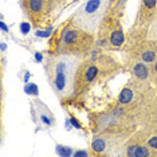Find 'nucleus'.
<instances>
[{
  "mask_svg": "<svg viewBox=\"0 0 157 157\" xmlns=\"http://www.w3.org/2000/svg\"><path fill=\"white\" fill-rule=\"evenodd\" d=\"M105 10V0H89L78 11L77 22L82 27H97Z\"/></svg>",
  "mask_w": 157,
  "mask_h": 157,
  "instance_id": "1",
  "label": "nucleus"
},
{
  "mask_svg": "<svg viewBox=\"0 0 157 157\" xmlns=\"http://www.w3.org/2000/svg\"><path fill=\"white\" fill-rule=\"evenodd\" d=\"M73 75V62L70 58L63 56L55 65V78L54 85L59 93H65L67 85L70 83V78Z\"/></svg>",
  "mask_w": 157,
  "mask_h": 157,
  "instance_id": "2",
  "label": "nucleus"
},
{
  "mask_svg": "<svg viewBox=\"0 0 157 157\" xmlns=\"http://www.w3.org/2000/svg\"><path fill=\"white\" fill-rule=\"evenodd\" d=\"M128 155L132 157H146L149 156V151L144 146L140 145H133L130 148H128Z\"/></svg>",
  "mask_w": 157,
  "mask_h": 157,
  "instance_id": "3",
  "label": "nucleus"
},
{
  "mask_svg": "<svg viewBox=\"0 0 157 157\" xmlns=\"http://www.w3.org/2000/svg\"><path fill=\"white\" fill-rule=\"evenodd\" d=\"M77 38H78L77 30H67L65 31V34L62 36V42H63V44H71L77 40Z\"/></svg>",
  "mask_w": 157,
  "mask_h": 157,
  "instance_id": "4",
  "label": "nucleus"
},
{
  "mask_svg": "<svg viewBox=\"0 0 157 157\" xmlns=\"http://www.w3.org/2000/svg\"><path fill=\"white\" fill-rule=\"evenodd\" d=\"M134 74L140 78V79H145V78L148 77V69H146V66L144 63H137V65L134 66Z\"/></svg>",
  "mask_w": 157,
  "mask_h": 157,
  "instance_id": "5",
  "label": "nucleus"
},
{
  "mask_svg": "<svg viewBox=\"0 0 157 157\" xmlns=\"http://www.w3.org/2000/svg\"><path fill=\"white\" fill-rule=\"evenodd\" d=\"M125 38H124V34L121 33L120 30L114 31V33L112 34V36H110V42H112L113 46H121L124 43Z\"/></svg>",
  "mask_w": 157,
  "mask_h": 157,
  "instance_id": "6",
  "label": "nucleus"
},
{
  "mask_svg": "<svg viewBox=\"0 0 157 157\" xmlns=\"http://www.w3.org/2000/svg\"><path fill=\"white\" fill-rule=\"evenodd\" d=\"M132 98H133V91H132L130 89H124L118 97L121 103H129L132 101Z\"/></svg>",
  "mask_w": 157,
  "mask_h": 157,
  "instance_id": "7",
  "label": "nucleus"
},
{
  "mask_svg": "<svg viewBox=\"0 0 157 157\" xmlns=\"http://www.w3.org/2000/svg\"><path fill=\"white\" fill-rule=\"evenodd\" d=\"M105 148H106V144H105V141L103 140H95L94 142H93V151L94 152H98V153H101L105 151Z\"/></svg>",
  "mask_w": 157,
  "mask_h": 157,
  "instance_id": "8",
  "label": "nucleus"
},
{
  "mask_svg": "<svg viewBox=\"0 0 157 157\" xmlns=\"http://www.w3.org/2000/svg\"><path fill=\"white\" fill-rule=\"evenodd\" d=\"M97 73H98V69L95 66H90L89 69L86 70V74H85V77H86V81L87 82H90L93 81L95 78V75H97Z\"/></svg>",
  "mask_w": 157,
  "mask_h": 157,
  "instance_id": "9",
  "label": "nucleus"
},
{
  "mask_svg": "<svg viewBox=\"0 0 157 157\" xmlns=\"http://www.w3.org/2000/svg\"><path fill=\"white\" fill-rule=\"evenodd\" d=\"M43 7V0H30V8L33 12H39Z\"/></svg>",
  "mask_w": 157,
  "mask_h": 157,
  "instance_id": "10",
  "label": "nucleus"
},
{
  "mask_svg": "<svg viewBox=\"0 0 157 157\" xmlns=\"http://www.w3.org/2000/svg\"><path fill=\"white\" fill-rule=\"evenodd\" d=\"M155 58H156V54H155L153 51H145L144 54H142V60H144V62H146V63L153 62V60H155Z\"/></svg>",
  "mask_w": 157,
  "mask_h": 157,
  "instance_id": "11",
  "label": "nucleus"
},
{
  "mask_svg": "<svg viewBox=\"0 0 157 157\" xmlns=\"http://www.w3.org/2000/svg\"><path fill=\"white\" fill-rule=\"evenodd\" d=\"M56 151H58V153L60 156H71V155H74L73 151H71L70 148H66V146L58 145V146H56Z\"/></svg>",
  "mask_w": 157,
  "mask_h": 157,
  "instance_id": "12",
  "label": "nucleus"
},
{
  "mask_svg": "<svg viewBox=\"0 0 157 157\" xmlns=\"http://www.w3.org/2000/svg\"><path fill=\"white\" fill-rule=\"evenodd\" d=\"M24 90H26L27 94H33V95H38V87L35 83H27V86L24 87Z\"/></svg>",
  "mask_w": 157,
  "mask_h": 157,
  "instance_id": "13",
  "label": "nucleus"
},
{
  "mask_svg": "<svg viewBox=\"0 0 157 157\" xmlns=\"http://www.w3.org/2000/svg\"><path fill=\"white\" fill-rule=\"evenodd\" d=\"M30 28H31V26L28 23H22L20 24V31H22V34H28V31H30Z\"/></svg>",
  "mask_w": 157,
  "mask_h": 157,
  "instance_id": "14",
  "label": "nucleus"
},
{
  "mask_svg": "<svg viewBox=\"0 0 157 157\" xmlns=\"http://www.w3.org/2000/svg\"><path fill=\"white\" fill-rule=\"evenodd\" d=\"M52 28H48L47 31H36V36H48L51 34Z\"/></svg>",
  "mask_w": 157,
  "mask_h": 157,
  "instance_id": "15",
  "label": "nucleus"
},
{
  "mask_svg": "<svg viewBox=\"0 0 157 157\" xmlns=\"http://www.w3.org/2000/svg\"><path fill=\"white\" fill-rule=\"evenodd\" d=\"M148 145L151 146V148H155V149H157V136H156V137H152L151 140L148 141Z\"/></svg>",
  "mask_w": 157,
  "mask_h": 157,
  "instance_id": "16",
  "label": "nucleus"
},
{
  "mask_svg": "<svg viewBox=\"0 0 157 157\" xmlns=\"http://www.w3.org/2000/svg\"><path fill=\"white\" fill-rule=\"evenodd\" d=\"M144 4L148 8H155L156 7V0H144Z\"/></svg>",
  "mask_w": 157,
  "mask_h": 157,
  "instance_id": "17",
  "label": "nucleus"
},
{
  "mask_svg": "<svg viewBox=\"0 0 157 157\" xmlns=\"http://www.w3.org/2000/svg\"><path fill=\"white\" fill-rule=\"evenodd\" d=\"M40 120L43 121V122H44L46 125H51V120H50L48 117L46 116V114H40Z\"/></svg>",
  "mask_w": 157,
  "mask_h": 157,
  "instance_id": "18",
  "label": "nucleus"
},
{
  "mask_svg": "<svg viewBox=\"0 0 157 157\" xmlns=\"http://www.w3.org/2000/svg\"><path fill=\"white\" fill-rule=\"evenodd\" d=\"M70 122H71V125H73L74 128H77V129H81V128H82L81 125H79V122H78L75 118H71V120H70Z\"/></svg>",
  "mask_w": 157,
  "mask_h": 157,
  "instance_id": "19",
  "label": "nucleus"
},
{
  "mask_svg": "<svg viewBox=\"0 0 157 157\" xmlns=\"http://www.w3.org/2000/svg\"><path fill=\"white\" fill-rule=\"evenodd\" d=\"M35 59H36V62H42L43 60V55L40 52H35Z\"/></svg>",
  "mask_w": 157,
  "mask_h": 157,
  "instance_id": "20",
  "label": "nucleus"
},
{
  "mask_svg": "<svg viewBox=\"0 0 157 157\" xmlns=\"http://www.w3.org/2000/svg\"><path fill=\"white\" fill-rule=\"evenodd\" d=\"M74 156H87V152H85V151H78V152H74Z\"/></svg>",
  "mask_w": 157,
  "mask_h": 157,
  "instance_id": "21",
  "label": "nucleus"
},
{
  "mask_svg": "<svg viewBox=\"0 0 157 157\" xmlns=\"http://www.w3.org/2000/svg\"><path fill=\"white\" fill-rule=\"evenodd\" d=\"M0 26H2V30L4 31V33H7V31H8V27H7V24L3 22V20H2V23H0Z\"/></svg>",
  "mask_w": 157,
  "mask_h": 157,
  "instance_id": "22",
  "label": "nucleus"
},
{
  "mask_svg": "<svg viewBox=\"0 0 157 157\" xmlns=\"http://www.w3.org/2000/svg\"><path fill=\"white\" fill-rule=\"evenodd\" d=\"M6 48H7L6 43H2V51H6Z\"/></svg>",
  "mask_w": 157,
  "mask_h": 157,
  "instance_id": "23",
  "label": "nucleus"
},
{
  "mask_svg": "<svg viewBox=\"0 0 157 157\" xmlns=\"http://www.w3.org/2000/svg\"><path fill=\"white\" fill-rule=\"evenodd\" d=\"M28 77H30V73H26V75H24V81H28Z\"/></svg>",
  "mask_w": 157,
  "mask_h": 157,
  "instance_id": "24",
  "label": "nucleus"
},
{
  "mask_svg": "<svg viewBox=\"0 0 157 157\" xmlns=\"http://www.w3.org/2000/svg\"><path fill=\"white\" fill-rule=\"evenodd\" d=\"M156 71H157V62H156Z\"/></svg>",
  "mask_w": 157,
  "mask_h": 157,
  "instance_id": "25",
  "label": "nucleus"
}]
</instances>
